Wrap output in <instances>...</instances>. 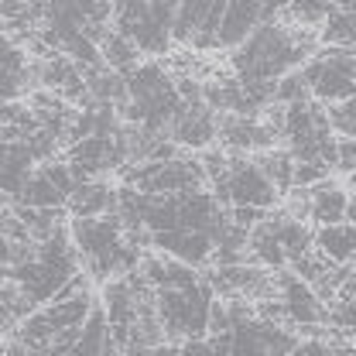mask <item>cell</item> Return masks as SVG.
Instances as JSON below:
<instances>
[{
	"label": "cell",
	"mask_w": 356,
	"mask_h": 356,
	"mask_svg": "<svg viewBox=\"0 0 356 356\" xmlns=\"http://www.w3.org/2000/svg\"><path fill=\"white\" fill-rule=\"evenodd\" d=\"M318 48V35L288 21H267L229 51V76L240 83H281L298 72Z\"/></svg>",
	"instance_id": "cell-1"
},
{
	"label": "cell",
	"mask_w": 356,
	"mask_h": 356,
	"mask_svg": "<svg viewBox=\"0 0 356 356\" xmlns=\"http://www.w3.org/2000/svg\"><path fill=\"white\" fill-rule=\"evenodd\" d=\"M72 243L79 250V264L83 274L96 281H113L124 277L140 267L144 254L124 229V222L117 220V213L110 216H96V220H69Z\"/></svg>",
	"instance_id": "cell-2"
},
{
	"label": "cell",
	"mask_w": 356,
	"mask_h": 356,
	"mask_svg": "<svg viewBox=\"0 0 356 356\" xmlns=\"http://www.w3.org/2000/svg\"><path fill=\"white\" fill-rule=\"evenodd\" d=\"M181 106L185 103L178 96L175 76H168L161 62H140L134 72H127V103L117 113L124 124L168 137Z\"/></svg>",
	"instance_id": "cell-3"
},
{
	"label": "cell",
	"mask_w": 356,
	"mask_h": 356,
	"mask_svg": "<svg viewBox=\"0 0 356 356\" xmlns=\"http://www.w3.org/2000/svg\"><path fill=\"white\" fill-rule=\"evenodd\" d=\"M79 270H83L79 250H76L72 233H69V222H65V226H58L48 240H38V250H35L31 261L10 267V277H7V281H14V284L28 295V302H31L35 309H42V305H48Z\"/></svg>",
	"instance_id": "cell-4"
},
{
	"label": "cell",
	"mask_w": 356,
	"mask_h": 356,
	"mask_svg": "<svg viewBox=\"0 0 356 356\" xmlns=\"http://www.w3.org/2000/svg\"><path fill=\"white\" fill-rule=\"evenodd\" d=\"M178 0H113V28L140 55H168L175 44Z\"/></svg>",
	"instance_id": "cell-5"
},
{
	"label": "cell",
	"mask_w": 356,
	"mask_h": 356,
	"mask_svg": "<svg viewBox=\"0 0 356 356\" xmlns=\"http://www.w3.org/2000/svg\"><path fill=\"white\" fill-rule=\"evenodd\" d=\"M250 257L267 270H288L295 261L315 250V233L309 222L291 213H267L264 222L250 229Z\"/></svg>",
	"instance_id": "cell-6"
},
{
	"label": "cell",
	"mask_w": 356,
	"mask_h": 356,
	"mask_svg": "<svg viewBox=\"0 0 356 356\" xmlns=\"http://www.w3.org/2000/svg\"><path fill=\"white\" fill-rule=\"evenodd\" d=\"M213 302L216 291L209 288V281H195L188 288H175V291H154V312L161 322L165 339L172 343H185V339H199L209 336V315H213Z\"/></svg>",
	"instance_id": "cell-7"
},
{
	"label": "cell",
	"mask_w": 356,
	"mask_h": 356,
	"mask_svg": "<svg viewBox=\"0 0 356 356\" xmlns=\"http://www.w3.org/2000/svg\"><path fill=\"white\" fill-rule=\"evenodd\" d=\"M309 96L322 106H336L356 96V48L318 44L315 55L302 65Z\"/></svg>",
	"instance_id": "cell-8"
},
{
	"label": "cell",
	"mask_w": 356,
	"mask_h": 356,
	"mask_svg": "<svg viewBox=\"0 0 356 356\" xmlns=\"http://www.w3.org/2000/svg\"><path fill=\"white\" fill-rule=\"evenodd\" d=\"M209 339H213V356H291L295 346L302 343L288 325L261 315H250Z\"/></svg>",
	"instance_id": "cell-9"
},
{
	"label": "cell",
	"mask_w": 356,
	"mask_h": 356,
	"mask_svg": "<svg viewBox=\"0 0 356 356\" xmlns=\"http://www.w3.org/2000/svg\"><path fill=\"white\" fill-rule=\"evenodd\" d=\"M267 302L270 305H264L257 315L270 318V322H281L288 329H315V325L329 322V305L295 270H277L274 274V295Z\"/></svg>",
	"instance_id": "cell-10"
},
{
	"label": "cell",
	"mask_w": 356,
	"mask_h": 356,
	"mask_svg": "<svg viewBox=\"0 0 356 356\" xmlns=\"http://www.w3.org/2000/svg\"><path fill=\"white\" fill-rule=\"evenodd\" d=\"M124 185H131L144 195H181L209 188V178L202 161L195 158H168V161H144L124 168Z\"/></svg>",
	"instance_id": "cell-11"
},
{
	"label": "cell",
	"mask_w": 356,
	"mask_h": 356,
	"mask_svg": "<svg viewBox=\"0 0 356 356\" xmlns=\"http://www.w3.org/2000/svg\"><path fill=\"white\" fill-rule=\"evenodd\" d=\"M213 195L220 199L226 209L233 206H254V209H274L284 195L270 185V178L261 172V165L247 154H229V165L222 172L220 181L209 185Z\"/></svg>",
	"instance_id": "cell-12"
},
{
	"label": "cell",
	"mask_w": 356,
	"mask_h": 356,
	"mask_svg": "<svg viewBox=\"0 0 356 356\" xmlns=\"http://www.w3.org/2000/svg\"><path fill=\"white\" fill-rule=\"evenodd\" d=\"M277 140V131L267 127L261 117H233V113H222L220 117V144L229 154H261L270 151Z\"/></svg>",
	"instance_id": "cell-13"
},
{
	"label": "cell",
	"mask_w": 356,
	"mask_h": 356,
	"mask_svg": "<svg viewBox=\"0 0 356 356\" xmlns=\"http://www.w3.org/2000/svg\"><path fill=\"white\" fill-rule=\"evenodd\" d=\"M216 137H220V113H213L206 103H185L168 131V140L188 151H209Z\"/></svg>",
	"instance_id": "cell-14"
},
{
	"label": "cell",
	"mask_w": 356,
	"mask_h": 356,
	"mask_svg": "<svg viewBox=\"0 0 356 356\" xmlns=\"http://www.w3.org/2000/svg\"><path fill=\"white\" fill-rule=\"evenodd\" d=\"M158 254H168L181 264L202 270L206 264H213L216 257V243L209 233H199V229H168V233H151V243Z\"/></svg>",
	"instance_id": "cell-15"
},
{
	"label": "cell",
	"mask_w": 356,
	"mask_h": 356,
	"mask_svg": "<svg viewBox=\"0 0 356 356\" xmlns=\"http://www.w3.org/2000/svg\"><path fill=\"white\" fill-rule=\"evenodd\" d=\"M117 195H120V188H113L110 181H103V178H89V181H79V188L69 195L65 213H69V220H96V216H110V213H117Z\"/></svg>",
	"instance_id": "cell-16"
},
{
	"label": "cell",
	"mask_w": 356,
	"mask_h": 356,
	"mask_svg": "<svg viewBox=\"0 0 356 356\" xmlns=\"http://www.w3.org/2000/svg\"><path fill=\"white\" fill-rule=\"evenodd\" d=\"M350 213V192L336 181H322L315 188H305V220L315 226H332V222H346Z\"/></svg>",
	"instance_id": "cell-17"
},
{
	"label": "cell",
	"mask_w": 356,
	"mask_h": 356,
	"mask_svg": "<svg viewBox=\"0 0 356 356\" xmlns=\"http://www.w3.org/2000/svg\"><path fill=\"white\" fill-rule=\"evenodd\" d=\"M315 250L336 267H346L356 261V226L353 222H332L315 229Z\"/></svg>",
	"instance_id": "cell-18"
},
{
	"label": "cell",
	"mask_w": 356,
	"mask_h": 356,
	"mask_svg": "<svg viewBox=\"0 0 356 356\" xmlns=\"http://www.w3.org/2000/svg\"><path fill=\"white\" fill-rule=\"evenodd\" d=\"M322 44H339V48H356V0H336L329 21L318 31Z\"/></svg>",
	"instance_id": "cell-19"
},
{
	"label": "cell",
	"mask_w": 356,
	"mask_h": 356,
	"mask_svg": "<svg viewBox=\"0 0 356 356\" xmlns=\"http://www.w3.org/2000/svg\"><path fill=\"white\" fill-rule=\"evenodd\" d=\"M10 202H21V206H28V209H65L69 199H65V192H58V185L44 175L42 168H35L31 178L24 181L21 195L10 199Z\"/></svg>",
	"instance_id": "cell-20"
},
{
	"label": "cell",
	"mask_w": 356,
	"mask_h": 356,
	"mask_svg": "<svg viewBox=\"0 0 356 356\" xmlns=\"http://www.w3.org/2000/svg\"><path fill=\"white\" fill-rule=\"evenodd\" d=\"M254 161L261 165V172L270 178V185L281 192V195H288L291 188H295V158L284 151V147H270V151H261V154H254Z\"/></svg>",
	"instance_id": "cell-21"
},
{
	"label": "cell",
	"mask_w": 356,
	"mask_h": 356,
	"mask_svg": "<svg viewBox=\"0 0 356 356\" xmlns=\"http://www.w3.org/2000/svg\"><path fill=\"white\" fill-rule=\"evenodd\" d=\"M99 51H103V62H106V69H113V72H134L137 65H140V51H137V44L127 42L117 28H110L106 35H103V42H99Z\"/></svg>",
	"instance_id": "cell-22"
},
{
	"label": "cell",
	"mask_w": 356,
	"mask_h": 356,
	"mask_svg": "<svg viewBox=\"0 0 356 356\" xmlns=\"http://www.w3.org/2000/svg\"><path fill=\"white\" fill-rule=\"evenodd\" d=\"M332 7H336V0H291L288 10L281 14V21H288L295 28H305V31H322Z\"/></svg>",
	"instance_id": "cell-23"
},
{
	"label": "cell",
	"mask_w": 356,
	"mask_h": 356,
	"mask_svg": "<svg viewBox=\"0 0 356 356\" xmlns=\"http://www.w3.org/2000/svg\"><path fill=\"white\" fill-rule=\"evenodd\" d=\"M329 322H332L343 336L356 339V277L353 274L343 281L339 295L329 302Z\"/></svg>",
	"instance_id": "cell-24"
},
{
	"label": "cell",
	"mask_w": 356,
	"mask_h": 356,
	"mask_svg": "<svg viewBox=\"0 0 356 356\" xmlns=\"http://www.w3.org/2000/svg\"><path fill=\"white\" fill-rule=\"evenodd\" d=\"M325 113H329V124H332L336 137H353L356 140V96L353 99H346V103L329 106Z\"/></svg>",
	"instance_id": "cell-25"
},
{
	"label": "cell",
	"mask_w": 356,
	"mask_h": 356,
	"mask_svg": "<svg viewBox=\"0 0 356 356\" xmlns=\"http://www.w3.org/2000/svg\"><path fill=\"white\" fill-rule=\"evenodd\" d=\"M291 356H356L353 346H336L325 339H302Z\"/></svg>",
	"instance_id": "cell-26"
},
{
	"label": "cell",
	"mask_w": 356,
	"mask_h": 356,
	"mask_svg": "<svg viewBox=\"0 0 356 356\" xmlns=\"http://www.w3.org/2000/svg\"><path fill=\"white\" fill-rule=\"evenodd\" d=\"M336 172H356V140L353 137H339L336 140Z\"/></svg>",
	"instance_id": "cell-27"
},
{
	"label": "cell",
	"mask_w": 356,
	"mask_h": 356,
	"mask_svg": "<svg viewBox=\"0 0 356 356\" xmlns=\"http://www.w3.org/2000/svg\"><path fill=\"white\" fill-rule=\"evenodd\" d=\"M178 356H213V339L209 336L185 339V343H178Z\"/></svg>",
	"instance_id": "cell-28"
},
{
	"label": "cell",
	"mask_w": 356,
	"mask_h": 356,
	"mask_svg": "<svg viewBox=\"0 0 356 356\" xmlns=\"http://www.w3.org/2000/svg\"><path fill=\"white\" fill-rule=\"evenodd\" d=\"M120 356H178L175 343H158V346H127Z\"/></svg>",
	"instance_id": "cell-29"
},
{
	"label": "cell",
	"mask_w": 356,
	"mask_h": 356,
	"mask_svg": "<svg viewBox=\"0 0 356 356\" xmlns=\"http://www.w3.org/2000/svg\"><path fill=\"white\" fill-rule=\"evenodd\" d=\"M14 325H21V322H17V315L10 312L7 298H3V291H0V332H10Z\"/></svg>",
	"instance_id": "cell-30"
},
{
	"label": "cell",
	"mask_w": 356,
	"mask_h": 356,
	"mask_svg": "<svg viewBox=\"0 0 356 356\" xmlns=\"http://www.w3.org/2000/svg\"><path fill=\"white\" fill-rule=\"evenodd\" d=\"M346 222H353L356 226V192L350 195V213H346Z\"/></svg>",
	"instance_id": "cell-31"
}]
</instances>
